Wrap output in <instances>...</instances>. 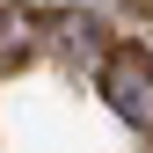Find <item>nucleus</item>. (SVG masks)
Listing matches in <instances>:
<instances>
[{
  "mask_svg": "<svg viewBox=\"0 0 153 153\" xmlns=\"http://www.w3.org/2000/svg\"><path fill=\"white\" fill-rule=\"evenodd\" d=\"M102 88H109V102H117L124 117L153 124V59H146V51H117L109 73H102Z\"/></svg>",
  "mask_w": 153,
  "mask_h": 153,
  "instance_id": "obj_1",
  "label": "nucleus"
}]
</instances>
